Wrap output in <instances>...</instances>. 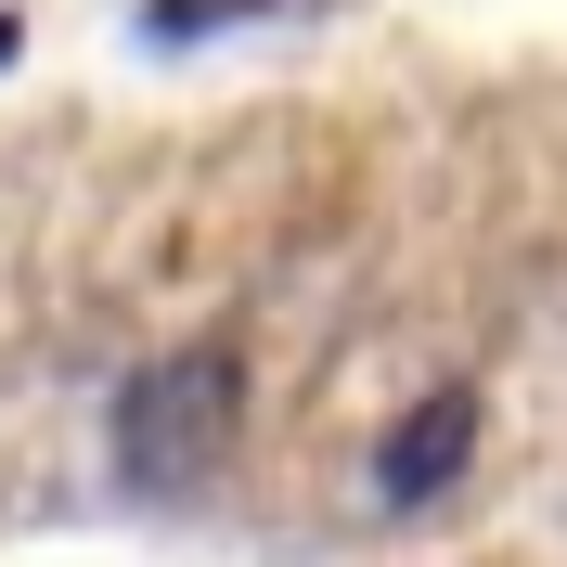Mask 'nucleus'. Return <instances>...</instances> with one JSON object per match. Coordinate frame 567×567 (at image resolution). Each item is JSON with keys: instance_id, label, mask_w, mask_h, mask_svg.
<instances>
[{"instance_id": "nucleus-1", "label": "nucleus", "mask_w": 567, "mask_h": 567, "mask_svg": "<svg viewBox=\"0 0 567 567\" xmlns=\"http://www.w3.org/2000/svg\"><path fill=\"white\" fill-rule=\"evenodd\" d=\"M233 425H246V349L233 336H194V349H155L116 388V477L155 503L207 491L219 452H233Z\"/></svg>"}, {"instance_id": "nucleus-2", "label": "nucleus", "mask_w": 567, "mask_h": 567, "mask_svg": "<svg viewBox=\"0 0 567 567\" xmlns=\"http://www.w3.org/2000/svg\"><path fill=\"white\" fill-rule=\"evenodd\" d=\"M464 452H477V388H425L413 413L374 439V503H388V516H425V503L464 477Z\"/></svg>"}, {"instance_id": "nucleus-3", "label": "nucleus", "mask_w": 567, "mask_h": 567, "mask_svg": "<svg viewBox=\"0 0 567 567\" xmlns=\"http://www.w3.org/2000/svg\"><path fill=\"white\" fill-rule=\"evenodd\" d=\"M233 13H258V0H155L142 27H155V39H194V27H233Z\"/></svg>"}, {"instance_id": "nucleus-4", "label": "nucleus", "mask_w": 567, "mask_h": 567, "mask_svg": "<svg viewBox=\"0 0 567 567\" xmlns=\"http://www.w3.org/2000/svg\"><path fill=\"white\" fill-rule=\"evenodd\" d=\"M13 39H27V27H13V13H0V65H13Z\"/></svg>"}]
</instances>
